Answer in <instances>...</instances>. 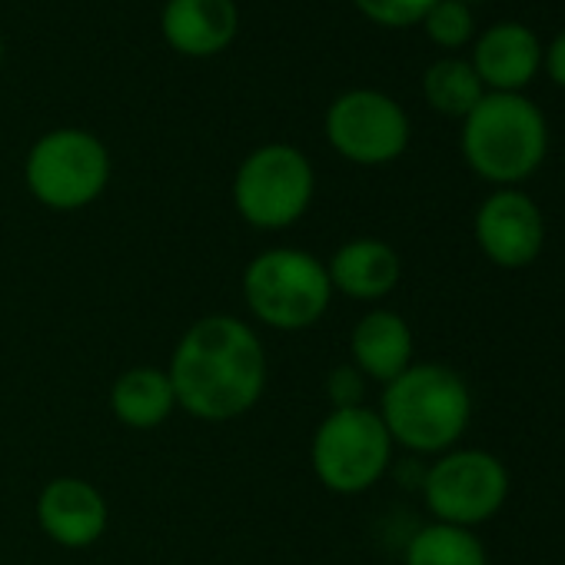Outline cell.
<instances>
[{
    "mask_svg": "<svg viewBox=\"0 0 565 565\" xmlns=\"http://www.w3.org/2000/svg\"><path fill=\"white\" fill-rule=\"evenodd\" d=\"M177 409L200 423H233L256 409L269 383V356L259 330L236 313L193 320L163 366Z\"/></svg>",
    "mask_w": 565,
    "mask_h": 565,
    "instance_id": "cell-1",
    "label": "cell"
},
{
    "mask_svg": "<svg viewBox=\"0 0 565 565\" xmlns=\"http://www.w3.org/2000/svg\"><path fill=\"white\" fill-rule=\"evenodd\" d=\"M393 439L409 456H443L459 446L472 423V390L446 363H413L383 386L373 406Z\"/></svg>",
    "mask_w": 565,
    "mask_h": 565,
    "instance_id": "cell-2",
    "label": "cell"
},
{
    "mask_svg": "<svg viewBox=\"0 0 565 565\" xmlns=\"http://www.w3.org/2000/svg\"><path fill=\"white\" fill-rule=\"evenodd\" d=\"M459 124L466 167L495 190L522 186L548 157V120L525 94H486Z\"/></svg>",
    "mask_w": 565,
    "mask_h": 565,
    "instance_id": "cell-3",
    "label": "cell"
},
{
    "mask_svg": "<svg viewBox=\"0 0 565 565\" xmlns=\"http://www.w3.org/2000/svg\"><path fill=\"white\" fill-rule=\"evenodd\" d=\"M249 320L273 333H307L333 307L327 263L303 246H266L239 276Z\"/></svg>",
    "mask_w": 565,
    "mask_h": 565,
    "instance_id": "cell-4",
    "label": "cell"
},
{
    "mask_svg": "<svg viewBox=\"0 0 565 565\" xmlns=\"http://www.w3.org/2000/svg\"><path fill=\"white\" fill-rule=\"evenodd\" d=\"M317 196L313 160L282 140L253 147L230 183V200L236 216L259 233H282L297 226Z\"/></svg>",
    "mask_w": 565,
    "mask_h": 565,
    "instance_id": "cell-5",
    "label": "cell"
},
{
    "mask_svg": "<svg viewBox=\"0 0 565 565\" xmlns=\"http://www.w3.org/2000/svg\"><path fill=\"white\" fill-rule=\"evenodd\" d=\"M114 177L107 143L84 127H54L41 134L24 157L28 193L54 210L77 213L97 203Z\"/></svg>",
    "mask_w": 565,
    "mask_h": 565,
    "instance_id": "cell-6",
    "label": "cell"
},
{
    "mask_svg": "<svg viewBox=\"0 0 565 565\" xmlns=\"http://www.w3.org/2000/svg\"><path fill=\"white\" fill-rule=\"evenodd\" d=\"M396 446L373 406L330 409L310 436V469L333 495H363L393 469Z\"/></svg>",
    "mask_w": 565,
    "mask_h": 565,
    "instance_id": "cell-7",
    "label": "cell"
},
{
    "mask_svg": "<svg viewBox=\"0 0 565 565\" xmlns=\"http://www.w3.org/2000/svg\"><path fill=\"white\" fill-rule=\"evenodd\" d=\"M509 486V469L495 452L456 446L423 469L419 492L433 522L476 529L502 512Z\"/></svg>",
    "mask_w": 565,
    "mask_h": 565,
    "instance_id": "cell-8",
    "label": "cell"
},
{
    "mask_svg": "<svg viewBox=\"0 0 565 565\" xmlns=\"http://www.w3.org/2000/svg\"><path fill=\"white\" fill-rule=\"evenodd\" d=\"M327 143L353 167H390L413 140L409 114L376 87H353L333 97L323 117Z\"/></svg>",
    "mask_w": 565,
    "mask_h": 565,
    "instance_id": "cell-9",
    "label": "cell"
},
{
    "mask_svg": "<svg viewBox=\"0 0 565 565\" xmlns=\"http://www.w3.org/2000/svg\"><path fill=\"white\" fill-rule=\"evenodd\" d=\"M545 233L542 206L519 186L492 190L472 216L476 246L499 269L532 266L545 249Z\"/></svg>",
    "mask_w": 565,
    "mask_h": 565,
    "instance_id": "cell-10",
    "label": "cell"
},
{
    "mask_svg": "<svg viewBox=\"0 0 565 565\" xmlns=\"http://www.w3.org/2000/svg\"><path fill=\"white\" fill-rule=\"evenodd\" d=\"M34 515L41 532L67 552L97 545L110 529V502L84 476H54L44 482Z\"/></svg>",
    "mask_w": 565,
    "mask_h": 565,
    "instance_id": "cell-11",
    "label": "cell"
},
{
    "mask_svg": "<svg viewBox=\"0 0 565 565\" xmlns=\"http://www.w3.org/2000/svg\"><path fill=\"white\" fill-rule=\"evenodd\" d=\"M545 44L519 21H502L472 41V71L486 94H522L542 74Z\"/></svg>",
    "mask_w": 565,
    "mask_h": 565,
    "instance_id": "cell-12",
    "label": "cell"
},
{
    "mask_svg": "<svg viewBox=\"0 0 565 565\" xmlns=\"http://www.w3.org/2000/svg\"><path fill=\"white\" fill-rule=\"evenodd\" d=\"M333 297H347L353 303L380 307L403 279V256L393 243L380 236H353L343 239L327 259Z\"/></svg>",
    "mask_w": 565,
    "mask_h": 565,
    "instance_id": "cell-13",
    "label": "cell"
},
{
    "mask_svg": "<svg viewBox=\"0 0 565 565\" xmlns=\"http://www.w3.org/2000/svg\"><path fill=\"white\" fill-rule=\"evenodd\" d=\"M160 34L180 57L206 61L223 54L239 34L236 0H167Z\"/></svg>",
    "mask_w": 565,
    "mask_h": 565,
    "instance_id": "cell-14",
    "label": "cell"
},
{
    "mask_svg": "<svg viewBox=\"0 0 565 565\" xmlns=\"http://www.w3.org/2000/svg\"><path fill=\"white\" fill-rule=\"evenodd\" d=\"M416 363V337L403 313L390 307L366 310L350 330V366H356L366 383H393Z\"/></svg>",
    "mask_w": 565,
    "mask_h": 565,
    "instance_id": "cell-15",
    "label": "cell"
},
{
    "mask_svg": "<svg viewBox=\"0 0 565 565\" xmlns=\"http://www.w3.org/2000/svg\"><path fill=\"white\" fill-rule=\"evenodd\" d=\"M110 413L120 426L150 433L177 413V393L163 366H130L110 386Z\"/></svg>",
    "mask_w": 565,
    "mask_h": 565,
    "instance_id": "cell-16",
    "label": "cell"
},
{
    "mask_svg": "<svg viewBox=\"0 0 565 565\" xmlns=\"http://www.w3.org/2000/svg\"><path fill=\"white\" fill-rule=\"evenodd\" d=\"M403 565H489V552L476 529L429 522L409 535Z\"/></svg>",
    "mask_w": 565,
    "mask_h": 565,
    "instance_id": "cell-17",
    "label": "cell"
},
{
    "mask_svg": "<svg viewBox=\"0 0 565 565\" xmlns=\"http://www.w3.org/2000/svg\"><path fill=\"white\" fill-rule=\"evenodd\" d=\"M423 97L426 104L449 120H466L469 110L486 97L482 81L476 77L472 64L466 57H439L423 74Z\"/></svg>",
    "mask_w": 565,
    "mask_h": 565,
    "instance_id": "cell-18",
    "label": "cell"
},
{
    "mask_svg": "<svg viewBox=\"0 0 565 565\" xmlns=\"http://www.w3.org/2000/svg\"><path fill=\"white\" fill-rule=\"evenodd\" d=\"M419 28L446 54H456L476 41V18L472 8L462 4V0H436Z\"/></svg>",
    "mask_w": 565,
    "mask_h": 565,
    "instance_id": "cell-19",
    "label": "cell"
},
{
    "mask_svg": "<svg viewBox=\"0 0 565 565\" xmlns=\"http://www.w3.org/2000/svg\"><path fill=\"white\" fill-rule=\"evenodd\" d=\"M350 4L376 28L406 31V28L423 24L426 11L436 4V0H350Z\"/></svg>",
    "mask_w": 565,
    "mask_h": 565,
    "instance_id": "cell-20",
    "label": "cell"
},
{
    "mask_svg": "<svg viewBox=\"0 0 565 565\" xmlns=\"http://www.w3.org/2000/svg\"><path fill=\"white\" fill-rule=\"evenodd\" d=\"M366 386H370L366 376L356 366L343 363V366H333L330 370V376L323 383V393L330 399V409H350V406H363Z\"/></svg>",
    "mask_w": 565,
    "mask_h": 565,
    "instance_id": "cell-21",
    "label": "cell"
},
{
    "mask_svg": "<svg viewBox=\"0 0 565 565\" xmlns=\"http://www.w3.org/2000/svg\"><path fill=\"white\" fill-rule=\"evenodd\" d=\"M542 71L548 74V81H552L555 87L565 90V31H558V34L548 41V47L542 51Z\"/></svg>",
    "mask_w": 565,
    "mask_h": 565,
    "instance_id": "cell-22",
    "label": "cell"
},
{
    "mask_svg": "<svg viewBox=\"0 0 565 565\" xmlns=\"http://www.w3.org/2000/svg\"><path fill=\"white\" fill-rule=\"evenodd\" d=\"M0 67H4V38H0Z\"/></svg>",
    "mask_w": 565,
    "mask_h": 565,
    "instance_id": "cell-23",
    "label": "cell"
},
{
    "mask_svg": "<svg viewBox=\"0 0 565 565\" xmlns=\"http://www.w3.org/2000/svg\"><path fill=\"white\" fill-rule=\"evenodd\" d=\"M462 4H469V8H472V4H482V0H462Z\"/></svg>",
    "mask_w": 565,
    "mask_h": 565,
    "instance_id": "cell-24",
    "label": "cell"
}]
</instances>
